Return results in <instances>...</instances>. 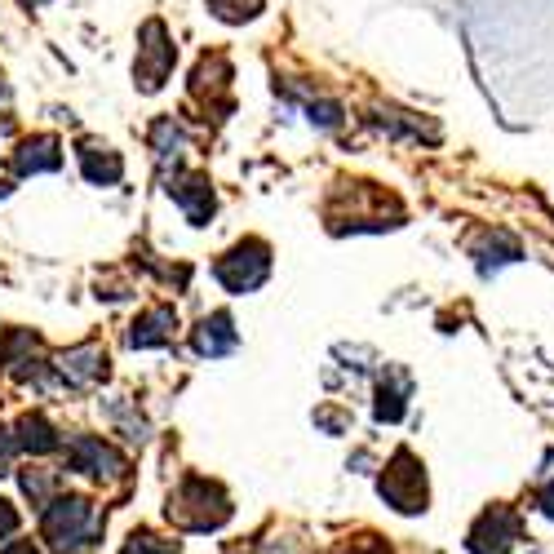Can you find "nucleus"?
Here are the masks:
<instances>
[{
    "mask_svg": "<svg viewBox=\"0 0 554 554\" xmlns=\"http://www.w3.org/2000/svg\"><path fill=\"white\" fill-rule=\"evenodd\" d=\"M209 501H227L218 488H209L204 479H191L187 488L173 497V506H169V519H178L182 528H191V532H209V528H218L222 519L231 515V510H209Z\"/></svg>",
    "mask_w": 554,
    "mask_h": 554,
    "instance_id": "obj_1",
    "label": "nucleus"
},
{
    "mask_svg": "<svg viewBox=\"0 0 554 554\" xmlns=\"http://www.w3.org/2000/svg\"><path fill=\"white\" fill-rule=\"evenodd\" d=\"M45 537L54 541L58 550H71V546H85L89 537H94V510L85 506V501H54V506L45 510Z\"/></svg>",
    "mask_w": 554,
    "mask_h": 554,
    "instance_id": "obj_2",
    "label": "nucleus"
},
{
    "mask_svg": "<svg viewBox=\"0 0 554 554\" xmlns=\"http://www.w3.org/2000/svg\"><path fill=\"white\" fill-rule=\"evenodd\" d=\"M266 266H271V258H266V244L249 240V244H240V249L227 253V258L218 262V280L227 284V289H235V293L258 289L262 275H266Z\"/></svg>",
    "mask_w": 554,
    "mask_h": 554,
    "instance_id": "obj_3",
    "label": "nucleus"
},
{
    "mask_svg": "<svg viewBox=\"0 0 554 554\" xmlns=\"http://www.w3.org/2000/svg\"><path fill=\"white\" fill-rule=\"evenodd\" d=\"M382 497H391L399 510H422L426 506V479H422V470H417V461L408 453H399L395 466L386 470Z\"/></svg>",
    "mask_w": 554,
    "mask_h": 554,
    "instance_id": "obj_4",
    "label": "nucleus"
},
{
    "mask_svg": "<svg viewBox=\"0 0 554 554\" xmlns=\"http://www.w3.org/2000/svg\"><path fill=\"white\" fill-rule=\"evenodd\" d=\"M142 63H147V67H138L142 85H147V89H156L160 80H164V71H169V63H173V45L164 40V27H160V23H151V27H147V45H142Z\"/></svg>",
    "mask_w": 554,
    "mask_h": 554,
    "instance_id": "obj_5",
    "label": "nucleus"
},
{
    "mask_svg": "<svg viewBox=\"0 0 554 554\" xmlns=\"http://www.w3.org/2000/svg\"><path fill=\"white\" fill-rule=\"evenodd\" d=\"M510 532H515V519L501 515V510H492V515H484V523L470 532V550L475 554H506Z\"/></svg>",
    "mask_w": 554,
    "mask_h": 554,
    "instance_id": "obj_6",
    "label": "nucleus"
},
{
    "mask_svg": "<svg viewBox=\"0 0 554 554\" xmlns=\"http://www.w3.org/2000/svg\"><path fill=\"white\" fill-rule=\"evenodd\" d=\"M71 466L89 470V475H111V470H120V457L98 439H76L71 444Z\"/></svg>",
    "mask_w": 554,
    "mask_h": 554,
    "instance_id": "obj_7",
    "label": "nucleus"
},
{
    "mask_svg": "<svg viewBox=\"0 0 554 554\" xmlns=\"http://www.w3.org/2000/svg\"><path fill=\"white\" fill-rule=\"evenodd\" d=\"M58 142L54 138H36V142H23V151L14 156V169L18 173H36V169H58Z\"/></svg>",
    "mask_w": 554,
    "mask_h": 554,
    "instance_id": "obj_8",
    "label": "nucleus"
},
{
    "mask_svg": "<svg viewBox=\"0 0 554 554\" xmlns=\"http://www.w3.org/2000/svg\"><path fill=\"white\" fill-rule=\"evenodd\" d=\"M169 328H173V311H151L133 324L129 342L133 346H160V342H169Z\"/></svg>",
    "mask_w": 554,
    "mask_h": 554,
    "instance_id": "obj_9",
    "label": "nucleus"
},
{
    "mask_svg": "<svg viewBox=\"0 0 554 554\" xmlns=\"http://www.w3.org/2000/svg\"><path fill=\"white\" fill-rule=\"evenodd\" d=\"M102 351L98 346H80V351H71L67 359H63V373L71 377V382H94V377H102Z\"/></svg>",
    "mask_w": 554,
    "mask_h": 554,
    "instance_id": "obj_10",
    "label": "nucleus"
},
{
    "mask_svg": "<svg viewBox=\"0 0 554 554\" xmlns=\"http://www.w3.org/2000/svg\"><path fill=\"white\" fill-rule=\"evenodd\" d=\"M231 342H235V333H231V320H227V315H213V320H204L200 333H196V346H200V351H209V355L227 351Z\"/></svg>",
    "mask_w": 554,
    "mask_h": 554,
    "instance_id": "obj_11",
    "label": "nucleus"
},
{
    "mask_svg": "<svg viewBox=\"0 0 554 554\" xmlns=\"http://www.w3.org/2000/svg\"><path fill=\"white\" fill-rule=\"evenodd\" d=\"M178 200H182V209H187L191 222L209 218V209H213V196H209V187H204V178L182 182V187H178Z\"/></svg>",
    "mask_w": 554,
    "mask_h": 554,
    "instance_id": "obj_12",
    "label": "nucleus"
},
{
    "mask_svg": "<svg viewBox=\"0 0 554 554\" xmlns=\"http://www.w3.org/2000/svg\"><path fill=\"white\" fill-rule=\"evenodd\" d=\"M23 439L18 444L23 448H32V453H49V448H58V435H54V426L45 422V417H23Z\"/></svg>",
    "mask_w": 554,
    "mask_h": 554,
    "instance_id": "obj_13",
    "label": "nucleus"
},
{
    "mask_svg": "<svg viewBox=\"0 0 554 554\" xmlns=\"http://www.w3.org/2000/svg\"><path fill=\"white\" fill-rule=\"evenodd\" d=\"M80 156H85V173L94 182H116L120 178V160L111 156V151H107V156H98V147H85Z\"/></svg>",
    "mask_w": 554,
    "mask_h": 554,
    "instance_id": "obj_14",
    "label": "nucleus"
},
{
    "mask_svg": "<svg viewBox=\"0 0 554 554\" xmlns=\"http://www.w3.org/2000/svg\"><path fill=\"white\" fill-rule=\"evenodd\" d=\"M213 9H218L222 18H231V23H240V18L258 14V0H209Z\"/></svg>",
    "mask_w": 554,
    "mask_h": 554,
    "instance_id": "obj_15",
    "label": "nucleus"
},
{
    "mask_svg": "<svg viewBox=\"0 0 554 554\" xmlns=\"http://www.w3.org/2000/svg\"><path fill=\"white\" fill-rule=\"evenodd\" d=\"M125 554H178V550L164 546V541H156V537H133Z\"/></svg>",
    "mask_w": 554,
    "mask_h": 554,
    "instance_id": "obj_16",
    "label": "nucleus"
},
{
    "mask_svg": "<svg viewBox=\"0 0 554 554\" xmlns=\"http://www.w3.org/2000/svg\"><path fill=\"white\" fill-rule=\"evenodd\" d=\"M18 528V515H14V506L9 501H0V537H9V532Z\"/></svg>",
    "mask_w": 554,
    "mask_h": 554,
    "instance_id": "obj_17",
    "label": "nucleus"
},
{
    "mask_svg": "<svg viewBox=\"0 0 554 554\" xmlns=\"http://www.w3.org/2000/svg\"><path fill=\"white\" fill-rule=\"evenodd\" d=\"M9 453H14V439H9V435H0V466L9 461Z\"/></svg>",
    "mask_w": 554,
    "mask_h": 554,
    "instance_id": "obj_18",
    "label": "nucleus"
},
{
    "mask_svg": "<svg viewBox=\"0 0 554 554\" xmlns=\"http://www.w3.org/2000/svg\"><path fill=\"white\" fill-rule=\"evenodd\" d=\"M5 554H36V550H32V546H27V541H18V546H9Z\"/></svg>",
    "mask_w": 554,
    "mask_h": 554,
    "instance_id": "obj_19",
    "label": "nucleus"
},
{
    "mask_svg": "<svg viewBox=\"0 0 554 554\" xmlns=\"http://www.w3.org/2000/svg\"><path fill=\"white\" fill-rule=\"evenodd\" d=\"M0 196H5V187H0Z\"/></svg>",
    "mask_w": 554,
    "mask_h": 554,
    "instance_id": "obj_20",
    "label": "nucleus"
}]
</instances>
